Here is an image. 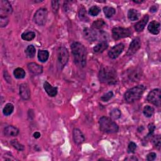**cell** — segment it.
<instances>
[{
  "label": "cell",
  "instance_id": "cell-6",
  "mask_svg": "<svg viewBox=\"0 0 161 161\" xmlns=\"http://www.w3.org/2000/svg\"><path fill=\"white\" fill-rule=\"evenodd\" d=\"M48 11L45 8H39L36 11L33 17V20L35 23L39 26H44L46 23L47 20Z\"/></svg>",
  "mask_w": 161,
  "mask_h": 161
},
{
  "label": "cell",
  "instance_id": "cell-15",
  "mask_svg": "<svg viewBox=\"0 0 161 161\" xmlns=\"http://www.w3.org/2000/svg\"><path fill=\"white\" fill-rule=\"evenodd\" d=\"M28 69L34 75H40L43 72V67L35 63H30L28 64Z\"/></svg>",
  "mask_w": 161,
  "mask_h": 161
},
{
  "label": "cell",
  "instance_id": "cell-46",
  "mask_svg": "<svg viewBox=\"0 0 161 161\" xmlns=\"http://www.w3.org/2000/svg\"><path fill=\"white\" fill-rule=\"evenodd\" d=\"M133 2L135 3H142V2H143V1H140V2H137V1H133Z\"/></svg>",
  "mask_w": 161,
  "mask_h": 161
},
{
  "label": "cell",
  "instance_id": "cell-24",
  "mask_svg": "<svg viewBox=\"0 0 161 161\" xmlns=\"http://www.w3.org/2000/svg\"><path fill=\"white\" fill-rule=\"evenodd\" d=\"M106 25V23L103 19H98L97 20L94 21L92 24L93 29H97V30H101L104 28Z\"/></svg>",
  "mask_w": 161,
  "mask_h": 161
},
{
  "label": "cell",
  "instance_id": "cell-14",
  "mask_svg": "<svg viewBox=\"0 0 161 161\" xmlns=\"http://www.w3.org/2000/svg\"><path fill=\"white\" fill-rule=\"evenodd\" d=\"M72 137L74 143L78 145H80L82 144L85 140V138L83 133L78 128L74 129L72 132Z\"/></svg>",
  "mask_w": 161,
  "mask_h": 161
},
{
  "label": "cell",
  "instance_id": "cell-9",
  "mask_svg": "<svg viewBox=\"0 0 161 161\" xmlns=\"http://www.w3.org/2000/svg\"><path fill=\"white\" fill-rule=\"evenodd\" d=\"M13 12V8L11 4L6 0L0 1V16L8 17Z\"/></svg>",
  "mask_w": 161,
  "mask_h": 161
},
{
  "label": "cell",
  "instance_id": "cell-23",
  "mask_svg": "<svg viewBox=\"0 0 161 161\" xmlns=\"http://www.w3.org/2000/svg\"><path fill=\"white\" fill-rule=\"evenodd\" d=\"M79 18L81 21H84V22H88L89 21V18L87 16V13H86V8L84 6H81L79 8Z\"/></svg>",
  "mask_w": 161,
  "mask_h": 161
},
{
  "label": "cell",
  "instance_id": "cell-29",
  "mask_svg": "<svg viewBox=\"0 0 161 161\" xmlns=\"http://www.w3.org/2000/svg\"><path fill=\"white\" fill-rule=\"evenodd\" d=\"M25 52L27 56L29 58H33L35 56L36 49H35V47L33 45H29L27 47L26 50H25Z\"/></svg>",
  "mask_w": 161,
  "mask_h": 161
},
{
  "label": "cell",
  "instance_id": "cell-17",
  "mask_svg": "<svg viewBox=\"0 0 161 161\" xmlns=\"http://www.w3.org/2000/svg\"><path fill=\"white\" fill-rule=\"evenodd\" d=\"M148 19H149V17H148V15H144V17L141 19V20H140L135 25V30L138 32L143 31L148 21Z\"/></svg>",
  "mask_w": 161,
  "mask_h": 161
},
{
  "label": "cell",
  "instance_id": "cell-33",
  "mask_svg": "<svg viewBox=\"0 0 161 161\" xmlns=\"http://www.w3.org/2000/svg\"><path fill=\"white\" fill-rule=\"evenodd\" d=\"M121 111L118 108H115L110 112V117L113 120H117L121 117Z\"/></svg>",
  "mask_w": 161,
  "mask_h": 161
},
{
  "label": "cell",
  "instance_id": "cell-11",
  "mask_svg": "<svg viewBox=\"0 0 161 161\" xmlns=\"http://www.w3.org/2000/svg\"><path fill=\"white\" fill-rule=\"evenodd\" d=\"M124 44L121 43L115 45L108 52V56L112 59H117L122 53L123 50H124Z\"/></svg>",
  "mask_w": 161,
  "mask_h": 161
},
{
  "label": "cell",
  "instance_id": "cell-31",
  "mask_svg": "<svg viewBox=\"0 0 161 161\" xmlns=\"http://www.w3.org/2000/svg\"><path fill=\"white\" fill-rule=\"evenodd\" d=\"M143 113L146 117L150 118L153 115V114L154 113V109L153 107H152L151 106H148V105L145 106L144 108Z\"/></svg>",
  "mask_w": 161,
  "mask_h": 161
},
{
  "label": "cell",
  "instance_id": "cell-1",
  "mask_svg": "<svg viewBox=\"0 0 161 161\" xmlns=\"http://www.w3.org/2000/svg\"><path fill=\"white\" fill-rule=\"evenodd\" d=\"M71 48L74 63L79 67H84L87 60V53L85 47L82 44L75 42L71 44Z\"/></svg>",
  "mask_w": 161,
  "mask_h": 161
},
{
  "label": "cell",
  "instance_id": "cell-32",
  "mask_svg": "<svg viewBox=\"0 0 161 161\" xmlns=\"http://www.w3.org/2000/svg\"><path fill=\"white\" fill-rule=\"evenodd\" d=\"M11 145L18 151H23L25 150L24 145L19 143L17 140H12L11 141Z\"/></svg>",
  "mask_w": 161,
  "mask_h": 161
},
{
  "label": "cell",
  "instance_id": "cell-27",
  "mask_svg": "<svg viewBox=\"0 0 161 161\" xmlns=\"http://www.w3.org/2000/svg\"><path fill=\"white\" fill-rule=\"evenodd\" d=\"M35 33L32 31L24 32L21 34V39L26 41H31L33 40L35 37Z\"/></svg>",
  "mask_w": 161,
  "mask_h": 161
},
{
  "label": "cell",
  "instance_id": "cell-36",
  "mask_svg": "<svg viewBox=\"0 0 161 161\" xmlns=\"http://www.w3.org/2000/svg\"><path fill=\"white\" fill-rule=\"evenodd\" d=\"M100 12V8L97 6H93L90 8L89 10V14L91 16L95 17L97 16Z\"/></svg>",
  "mask_w": 161,
  "mask_h": 161
},
{
  "label": "cell",
  "instance_id": "cell-2",
  "mask_svg": "<svg viewBox=\"0 0 161 161\" xmlns=\"http://www.w3.org/2000/svg\"><path fill=\"white\" fill-rule=\"evenodd\" d=\"M98 76L102 82L109 85L115 84L118 80L116 70L109 66H103L99 72Z\"/></svg>",
  "mask_w": 161,
  "mask_h": 161
},
{
  "label": "cell",
  "instance_id": "cell-19",
  "mask_svg": "<svg viewBox=\"0 0 161 161\" xmlns=\"http://www.w3.org/2000/svg\"><path fill=\"white\" fill-rule=\"evenodd\" d=\"M160 24L157 21H151L148 26V30L153 35H157L160 32Z\"/></svg>",
  "mask_w": 161,
  "mask_h": 161
},
{
  "label": "cell",
  "instance_id": "cell-22",
  "mask_svg": "<svg viewBox=\"0 0 161 161\" xmlns=\"http://www.w3.org/2000/svg\"><path fill=\"white\" fill-rule=\"evenodd\" d=\"M140 14L137 10L135 9H130L128 11V18L130 20L134 21L139 20Z\"/></svg>",
  "mask_w": 161,
  "mask_h": 161
},
{
  "label": "cell",
  "instance_id": "cell-30",
  "mask_svg": "<svg viewBox=\"0 0 161 161\" xmlns=\"http://www.w3.org/2000/svg\"><path fill=\"white\" fill-rule=\"evenodd\" d=\"M14 106L11 103H7L3 108V113L5 116H9L13 112Z\"/></svg>",
  "mask_w": 161,
  "mask_h": 161
},
{
  "label": "cell",
  "instance_id": "cell-16",
  "mask_svg": "<svg viewBox=\"0 0 161 161\" xmlns=\"http://www.w3.org/2000/svg\"><path fill=\"white\" fill-rule=\"evenodd\" d=\"M44 88L47 94L51 97H54L57 94V88L53 87L50 83H48L47 81H45L44 83Z\"/></svg>",
  "mask_w": 161,
  "mask_h": 161
},
{
  "label": "cell",
  "instance_id": "cell-40",
  "mask_svg": "<svg viewBox=\"0 0 161 161\" xmlns=\"http://www.w3.org/2000/svg\"><path fill=\"white\" fill-rule=\"evenodd\" d=\"M51 4L53 12L54 13H57L59 8V2L56 1V0H54V1L51 2Z\"/></svg>",
  "mask_w": 161,
  "mask_h": 161
},
{
  "label": "cell",
  "instance_id": "cell-28",
  "mask_svg": "<svg viewBox=\"0 0 161 161\" xmlns=\"http://www.w3.org/2000/svg\"><path fill=\"white\" fill-rule=\"evenodd\" d=\"M104 13L106 18H109L112 17L116 13V10L115 8L109 6H105L103 8Z\"/></svg>",
  "mask_w": 161,
  "mask_h": 161
},
{
  "label": "cell",
  "instance_id": "cell-20",
  "mask_svg": "<svg viewBox=\"0 0 161 161\" xmlns=\"http://www.w3.org/2000/svg\"><path fill=\"white\" fill-rule=\"evenodd\" d=\"M142 77V71L139 69H135L131 71L128 74L129 79L134 82L139 81Z\"/></svg>",
  "mask_w": 161,
  "mask_h": 161
},
{
  "label": "cell",
  "instance_id": "cell-26",
  "mask_svg": "<svg viewBox=\"0 0 161 161\" xmlns=\"http://www.w3.org/2000/svg\"><path fill=\"white\" fill-rule=\"evenodd\" d=\"M13 75L15 78L18 79H23L25 77L26 73L25 71L22 68L18 67L14 70Z\"/></svg>",
  "mask_w": 161,
  "mask_h": 161
},
{
  "label": "cell",
  "instance_id": "cell-38",
  "mask_svg": "<svg viewBox=\"0 0 161 161\" xmlns=\"http://www.w3.org/2000/svg\"><path fill=\"white\" fill-rule=\"evenodd\" d=\"M137 144H136L135 143H134L133 142H130V144H128V149H127L128 153H129V154L135 153L136 149H137Z\"/></svg>",
  "mask_w": 161,
  "mask_h": 161
},
{
  "label": "cell",
  "instance_id": "cell-5",
  "mask_svg": "<svg viewBox=\"0 0 161 161\" xmlns=\"http://www.w3.org/2000/svg\"><path fill=\"white\" fill-rule=\"evenodd\" d=\"M69 58V54L67 48L60 47L57 50V62L58 66L60 69H63L67 64Z\"/></svg>",
  "mask_w": 161,
  "mask_h": 161
},
{
  "label": "cell",
  "instance_id": "cell-12",
  "mask_svg": "<svg viewBox=\"0 0 161 161\" xmlns=\"http://www.w3.org/2000/svg\"><path fill=\"white\" fill-rule=\"evenodd\" d=\"M83 35L84 38L90 42L98 41V32L93 29L85 28L83 30Z\"/></svg>",
  "mask_w": 161,
  "mask_h": 161
},
{
  "label": "cell",
  "instance_id": "cell-43",
  "mask_svg": "<svg viewBox=\"0 0 161 161\" xmlns=\"http://www.w3.org/2000/svg\"><path fill=\"white\" fill-rule=\"evenodd\" d=\"M33 137L35 139H39L40 137V133L39 132H36L33 134Z\"/></svg>",
  "mask_w": 161,
  "mask_h": 161
},
{
  "label": "cell",
  "instance_id": "cell-34",
  "mask_svg": "<svg viewBox=\"0 0 161 161\" xmlns=\"http://www.w3.org/2000/svg\"><path fill=\"white\" fill-rule=\"evenodd\" d=\"M152 143L154 145V146L157 148L158 150H160V146H161V140H160V135H157L154 136L152 137Z\"/></svg>",
  "mask_w": 161,
  "mask_h": 161
},
{
  "label": "cell",
  "instance_id": "cell-8",
  "mask_svg": "<svg viewBox=\"0 0 161 161\" xmlns=\"http://www.w3.org/2000/svg\"><path fill=\"white\" fill-rule=\"evenodd\" d=\"M160 95V90L154 89L148 94L147 100L157 106H160L161 104Z\"/></svg>",
  "mask_w": 161,
  "mask_h": 161
},
{
  "label": "cell",
  "instance_id": "cell-45",
  "mask_svg": "<svg viewBox=\"0 0 161 161\" xmlns=\"http://www.w3.org/2000/svg\"><path fill=\"white\" fill-rule=\"evenodd\" d=\"M126 160H138V159L136 157H135V156H132V157L126 159Z\"/></svg>",
  "mask_w": 161,
  "mask_h": 161
},
{
  "label": "cell",
  "instance_id": "cell-39",
  "mask_svg": "<svg viewBox=\"0 0 161 161\" xmlns=\"http://www.w3.org/2000/svg\"><path fill=\"white\" fill-rule=\"evenodd\" d=\"M9 23V19L8 17H1L0 16V27L2 28L5 27Z\"/></svg>",
  "mask_w": 161,
  "mask_h": 161
},
{
  "label": "cell",
  "instance_id": "cell-21",
  "mask_svg": "<svg viewBox=\"0 0 161 161\" xmlns=\"http://www.w3.org/2000/svg\"><path fill=\"white\" fill-rule=\"evenodd\" d=\"M108 47V44L107 42H101L94 47L93 51L96 54H100L105 51Z\"/></svg>",
  "mask_w": 161,
  "mask_h": 161
},
{
  "label": "cell",
  "instance_id": "cell-7",
  "mask_svg": "<svg viewBox=\"0 0 161 161\" xmlns=\"http://www.w3.org/2000/svg\"><path fill=\"white\" fill-rule=\"evenodd\" d=\"M132 35V31L128 28L115 27L112 29V36L114 40H118L121 39L127 38Z\"/></svg>",
  "mask_w": 161,
  "mask_h": 161
},
{
  "label": "cell",
  "instance_id": "cell-42",
  "mask_svg": "<svg viewBox=\"0 0 161 161\" xmlns=\"http://www.w3.org/2000/svg\"><path fill=\"white\" fill-rule=\"evenodd\" d=\"M157 157V154L155 152H151L147 155V160L148 161L154 160Z\"/></svg>",
  "mask_w": 161,
  "mask_h": 161
},
{
  "label": "cell",
  "instance_id": "cell-10",
  "mask_svg": "<svg viewBox=\"0 0 161 161\" xmlns=\"http://www.w3.org/2000/svg\"><path fill=\"white\" fill-rule=\"evenodd\" d=\"M141 47V41L139 37H136L130 43L127 52V56H132L137 52Z\"/></svg>",
  "mask_w": 161,
  "mask_h": 161
},
{
  "label": "cell",
  "instance_id": "cell-44",
  "mask_svg": "<svg viewBox=\"0 0 161 161\" xmlns=\"http://www.w3.org/2000/svg\"><path fill=\"white\" fill-rule=\"evenodd\" d=\"M157 10V8L156 7L155 5L152 6L150 8V11H151V12H152V13H154V12H156Z\"/></svg>",
  "mask_w": 161,
  "mask_h": 161
},
{
  "label": "cell",
  "instance_id": "cell-18",
  "mask_svg": "<svg viewBox=\"0 0 161 161\" xmlns=\"http://www.w3.org/2000/svg\"><path fill=\"white\" fill-rule=\"evenodd\" d=\"M19 133V130L12 125L6 127L4 129V135L6 137H16Z\"/></svg>",
  "mask_w": 161,
  "mask_h": 161
},
{
  "label": "cell",
  "instance_id": "cell-41",
  "mask_svg": "<svg viewBox=\"0 0 161 161\" xmlns=\"http://www.w3.org/2000/svg\"><path fill=\"white\" fill-rule=\"evenodd\" d=\"M148 130H149V132H148L147 137H151V136L152 137V136L153 135L154 132V130L155 129V127L153 124V123H150V124L148 125Z\"/></svg>",
  "mask_w": 161,
  "mask_h": 161
},
{
  "label": "cell",
  "instance_id": "cell-3",
  "mask_svg": "<svg viewBox=\"0 0 161 161\" xmlns=\"http://www.w3.org/2000/svg\"><path fill=\"white\" fill-rule=\"evenodd\" d=\"M146 89L145 86L140 84L136 86L135 87L128 90L125 93V100L127 103H132L135 101L139 100L141 98L145 90Z\"/></svg>",
  "mask_w": 161,
  "mask_h": 161
},
{
  "label": "cell",
  "instance_id": "cell-37",
  "mask_svg": "<svg viewBox=\"0 0 161 161\" xmlns=\"http://www.w3.org/2000/svg\"><path fill=\"white\" fill-rule=\"evenodd\" d=\"M113 96V93L112 91H109L106 94H104L103 96L101 97V100L104 102H108L110 99L112 98Z\"/></svg>",
  "mask_w": 161,
  "mask_h": 161
},
{
  "label": "cell",
  "instance_id": "cell-4",
  "mask_svg": "<svg viewBox=\"0 0 161 161\" xmlns=\"http://www.w3.org/2000/svg\"><path fill=\"white\" fill-rule=\"evenodd\" d=\"M100 130L106 133H113L118 132L119 127L112 120L106 117H102L99 120Z\"/></svg>",
  "mask_w": 161,
  "mask_h": 161
},
{
  "label": "cell",
  "instance_id": "cell-35",
  "mask_svg": "<svg viewBox=\"0 0 161 161\" xmlns=\"http://www.w3.org/2000/svg\"><path fill=\"white\" fill-rule=\"evenodd\" d=\"M109 36L108 34L104 32V31H100L98 32V40L101 42H106V40L108 39Z\"/></svg>",
  "mask_w": 161,
  "mask_h": 161
},
{
  "label": "cell",
  "instance_id": "cell-25",
  "mask_svg": "<svg viewBox=\"0 0 161 161\" xmlns=\"http://www.w3.org/2000/svg\"><path fill=\"white\" fill-rule=\"evenodd\" d=\"M38 59L42 63H45L49 57V53L45 50H40L38 52Z\"/></svg>",
  "mask_w": 161,
  "mask_h": 161
},
{
  "label": "cell",
  "instance_id": "cell-13",
  "mask_svg": "<svg viewBox=\"0 0 161 161\" xmlns=\"http://www.w3.org/2000/svg\"><path fill=\"white\" fill-rule=\"evenodd\" d=\"M19 91H20V95L23 100H29L31 95V92L29 86L27 84L25 83L21 84L20 86Z\"/></svg>",
  "mask_w": 161,
  "mask_h": 161
}]
</instances>
